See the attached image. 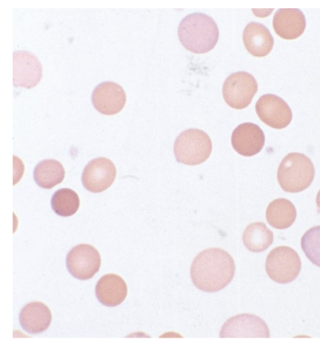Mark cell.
<instances>
[{"instance_id": "cell-14", "label": "cell", "mask_w": 320, "mask_h": 354, "mask_svg": "<svg viewBox=\"0 0 320 354\" xmlns=\"http://www.w3.org/2000/svg\"><path fill=\"white\" fill-rule=\"evenodd\" d=\"M306 19L299 9H279L273 18V28L283 39L294 40L305 30Z\"/></svg>"}, {"instance_id": "cell-1", "label": "cell", "mask_w": 320, "mask_h": 354, "mask_svg": "<svg viewBox=\"0 0 320 354\" xmlns=\"http://www.w3.org/2000/svg\"><path fill=\"white\" fill-rule=\"evenodd\" d=\"M235 263L227 252L212 248L200 252L191 264L194 284L205 292H216L229 285L235 274Z\"/></svg>"}, {"instance_id": "cell-12", "label": "cell", "mask_w": 320, "mask_h": 354, "mask_svg": "<svg viewBox=\"0 0 320 354\" xmlns=\"http://www.w3.org/2000/svg\"><path fill=\"white\" fill-rule=\"evenodd\" d=\"M91 101L99 113L113 115L123 110L126 95L120 85L107 81L96 86Z\"/></svg>"}, {"instance_id": "cell-3", "label": "cell", "mask_w": 320, "mask_h": 354, "mask_svg": "<svg viewBox=\"0 0 320 354\" xmlns=\"http://www.w3.org/2000/svg\"><path fill=\"white\" fill-rule=\"evenodd\" d=\"M315 169L305 154L290 153L283 158L278 169V181L283 192L296 194L304 192L312 184Z\"/></svg>"}, {"instance_id": "cell-22", "label": "cell", "mask_w": 320, "mask_h": 354, "mask_svg": "<svg viewBox=\"0 0 320 354\" xmlns=\"http://www.w3.org/2000/svg\"><path fill=\"white\" fill-rule=\"evenodd\" d=\"M301 246L307 258L320 268V225L310 229L303 236Z\"/></svg>"}, {"instance_id": "cell-21", "label": "cell", "mask_w": 320, "mask_h": 354, "mask_svg": "<svg viewBox=\"0 0 320 354\" xmlns=\"http://www.w3.org/2000/svg\"><path fill=\"white\" fill-rule=\"evenodd\" d=\"M79 198L74 190L62 188L55 193L51 198V206L55 213L60 216L75 215L79 207Z\"/></svg>"}, {"instance_id": "cell-16", "label": "cell", "mask_w": 320, "mask_h": 354, "mask_svg": "<svg viewBox=\"0 0 320 354\" xmlns=\"http://www.w3.org/2000/svg\"><path fill=\"white\" fill-rule=\"evenodd\" d=\"M95 295L100 304L108 307L122 304L127 295V286L120 276L106 274L96 285Z\"/></svg>"}, {"instance_id": "cell-15", "label": "cell", "mask_w": 320, "mask_h": 354, "mask_svg": "<svg viewBox=\"0 0 320 354\" xmlns=\"http://www.w3.org/2000/svg\"><path fill=\"white\" fill-rule=\"evenodd\" d=\"M243 39L246 50L256 57H267L274 46L272 34L266 26L260 23L251 22L247 25Z\"/></svg>"}, {"instance_id": "cell-8", "label": "cell", "mask_w": 320, "mask_h": 354, "mask_svg": "<svg viewBox=\"0 0 320 354\" xmlns=\"http://www.w3.org/2000/svg\"><path fill=\"white\" fill-rule=\"evenodd\" d=\"M221 338H270L268 326L261 317L243 314L231 317L223 326Z\"/></svg>"}, {"instance_id": "cell-11", "label": "cell", "mask_w": 320, "mask_h": 354, "mask_svg": "<svg viewBox=\"0 0 320 354\" xmlns=\"http://www.w3.org/2000/svg\"><path fill=\"white\" fill-rule=\"evenodd\" d=\"M13 70V84L16 87L34 88L43 77V68L38 58L24 50L14 53Z\"/></svg>"}, {"instance_id": "cell-10", "label": "cell", "mask_w": 320, "mask_h": 354, "mask_svg": "<svg viewBox=\"0 0 320 354\" xmlns=\"http://www.w3.org/2000/svg\"><path fill=\"white\" fill-rule=\"evenodd\" d=\"M255 108L260 120L270 128L283 129L292 122L290 107L277 95L267 94L261 96Z\"/></svg>"}, {"instance_id": "cell-4", "label": "cell", "mask_w": 320, "mask_h": 354, "mask_svg": "<svg viewBox=\"0 0 320 354\" xmlns=\"http://www.w3.org/2000/svg\"><path fill=\"white\" fill-rule=\"evenodd\" d=\"M212 150L213 144L209 136L198 129L182 132L173 147L178 162L189 166H196L205 162Z\"/></svg>"}, {"instance_id": "cell-20", "label": "cell", "mask_w": 320, "mask_h": 354, "mask_svg": "<svg viewBox=\"0 0 320 354\" xmlns=\"http://www.w3.org/2000/svg\"><path fill=\"white\" fill-rule=\"evenodd\" d=\"M243 241L245 247L250 251L261 252L271 246L274 234L266 224L257 222L247 227L243 235Z\"/></svg>"}, {"instance_id": "cell-6", "label": "cell", "mask_w": 320, "mask_h": 354, "mask_svg": "<svg viewBox=\"0 0 320 354\" xmlns=\"http://www.w3.org/2000/svg\"><path fill=\"white\" fill-rule=\"evenodd\" d=\"M258 85L255 78L247 72H236L225 81L223 89L226 104L235 110L248 107L258 93Z\"/></svg>"}, {"instance_id": "cell-13", "label": "cell", "mask_w": 320, "mask_h": 354, "mask_svg": "<svg viewBox=\"0 0 320 354\" xmlns=\"http://www.w3.org/2000/svg\"><path fill=\"white\" fill-rule=\"evenodd\" d=\"M232 143L234 149L241 156L252 157L263 149L265 135L258 125L243 123L237 126L234 131Z\"/></svg>"}, {"instance_id": "cell-18", "label": "cell", "mask_w": 320, "mask_h": 354, "mask_svg": "<svg viewBox=\"0 0 320 354\" xmlns=\"http://www.w3.org/2000/svg\"><path fill=\"white\" fill-rule=\"evenodd\" d=\"M295 205L288 199L281 198L272 201L268 206L266 217L268 223L276 230H286L297 220Z\"/></svg>"}, {"instance_id": "cell-23", "label": "cell", "mask_w": 320, "mask_h": 354, "mask_svg": "<svg viewBox=\"0 0 320 354\" xmlns=\"http://www.w3.org/2000/svg\"><path fill=\"white\" fill-rule=\"evenodd\" d=\"M316 202L317 205L318 213L320 214V190L317 195Z\"/></svg>"}, {"instance_id": "cell-9", "label": "cell", "mask_w": 320, "mask_h": 354, "mask_svg": "<svg viewBox=\"0 0 320 354\" xmlns=\"http://www.w3.org/2000/svg\"><path fill=\"white\" fill-rule=\"evenodd\" d=\"M114 163L106 158L91 160L82 175V183L88 192L99 194L111 187L116 178Z\"/></svg>"}, {"instance_id": "cell-2", "label": "cell", "mask_w": 320, "mask_h": 354, "mask_svg": "<svg viewBox=\"0 0 320 354\" xmlns=\"http://www.w3.org/2000/svg\"><path fill=\"white\" fill-rule=\"evenodd\" d=\"M178 37L187 50L198 54L207 53L216 47L219 30L212 17L203 13H194L181 21Z\"/></svg>"}, {"instance_id": "cell-19", "label": "cell", "mask_w": 320, "mask_h": 354, "mask_svg": "<svg viewBox=\"0 0 320 354\" xmlns=\"http://www.w3.org/2000/svg\"><path fill=\"white\" fill-rule=\"evenodd\" d=\"M65 175V169L56 160H44L40 162L33 172L35 183L46 189H50L61 184Z\"/></svg>"}, {"instance_id": "cell-17", "label": "cell", "mask_w": 320, "mask_h": 354, "mask_svg": "<svg viewBox=\"0 0 320 354\" xmlns=\"http://www.w3.org/2000/svg\"><path fill=\"white\" fill-rule=\"evenodd\" d=\"M52 322L50 308L41 302H33L23 308L20 314L22 328L30 334H39L48 330Z\"/></svg>"}, {"instance_id": "cell-5", "label": "cell", "mask_w": 320, "mask_h": 354, "mask_svg": "<svg viewBox=\"0 0 320 354\" xmlns=\"http://www.w3.org/2000/svg\"><path fill=\"white\" fill-rule=\"evenodd\" d=\"M301 262L299 254L289 247L272 250L266 260V271L271 279L279 284L294 281L300 274Z\"/></svg>"}, {"instance_id": "cell-7", "label": "cell", "mask_w": 320, "mask_h": 354, "mask_svg": "<svg viewBox=\"0 0 320 354\" xmlns=\"http://www.w3.org/2000/svg\"><path fill=\"white\" fill-rule=\"evenodd\" d=\"M69 273L79 280L93 278L102 266V258L97 250L88 244H79L72 248L66 258Z\"/></svg>"}]
</instances>
